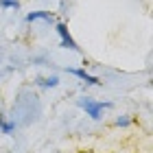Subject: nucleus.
<instances>
[{"label": "nucleus", "instance_id": "nucleus-1", "mask_svg": "<svg viewBox=\"0 0 153 153\" xmlns=\"http://www.w3.org/2000/svg\"><path fill=\"white\" fill-rule=\"evenodd\" d=\"M79 107L85 109V114H88L90 118L99 120L101 114H103V109L109 107V103H99V101H92V99H81V101H79Z\"/></svg>", "mask_w": 153, "mask_h": 153}, {"label": "nucleus", "instance_id": "nucleus-2", "mask_svg": "<svg viewBox=\"0 0 153 153\" xmlns=\"http://www.w3.org/2000/svg\"><path fill=\"white\" fill-rule=\"evenodd\" d=\"M57 33H59V37H61V46L64 48H70V51H79V46H76V42L70 37V33H68L66 29V24H57Z\"/></svg>", "mask_w": 153, "mask_h": 153}, {"label": "nucleus", "instance_id": "nucleus-3", "mask_svg": "<svg viewBox=\"0 0 153 153\" xmlns=\"http://www.w3.org/2000/svg\"><path fill=\"white\" fill-rule=\"evenodd\" d=\"M68 72L70 74H74V76H79V79H83L85 83H92V85H99V79H96V76H92V74H88L85 70H79V68H68Z\"/></svg>", "mask_w": 153, "mask_h": 153}, {"label": "nucleus", "instance_id": "nucleus-4", "mask_svg": "<svg viewBox=\"0 0 153 153\" xmlns=\"http://www.w3.org/2000/svg\"><path fill=\"white\" fill-rule=\"evenodd\" d=\"M35 20H48V22H53V16H51V11H33L26 16V22H35Z\"/></svg>", "mask_w": 153, "mask_h": 153}, {"label": "nucleus", "instance_id": "nucleus-5", "mask_svg": "<svg viewBox=\"0 0 153 153\" xmlns=\"http://www.w3.org/2000/svg\"><path fill=\"white\" fill-rule=\"evenodd\" d=\"M37 83L44 85V88H55L59 83V79H57V76H46V79H37Z\"/></svg>", "mask_w": 153, "mask_h": 153}, {"label": "nucleus", "instance_id": "nucleus-6", "mask_svg": "<svg viewBox=\"0 0 153 153\" xmlns=\"http://www.w3.org/2000/svg\"><path fill=\"white\" fill-rule=\"evenodd\" d=\"M0 129H2V134H11V131L16 129V125H13L11 120H4V118L0 116Z\"/></svg>", "mask_w": 153, "mask_h": 153}, {"label": "nucleus", "instance_id": "nucleus-7", "mask_svg": "<svg viewBox=\"0 0 153 153\" xmlns=\"http://www.w3.org/2000/svg\"><path fill=\"white\" fill-rule=\"evenodd\" d=\"M0 7H2V9H18L20 0H0Z\"/></svg>", "mask_w": 153, "mask_h": 153}, {"label": "nucleus", "instance_id": "nucleus-8", "mask_svg": "<svg viewBox=\"0 0 153 153\" xmlns=\"http://www.w3.org/2000/svg\"><path fill=\"white\" fill-rule=\"evenodd\" d=\"M116 125H118V127H127V125H129V118H118Z\"/></svg>", "mask_w": 153, "mask_h": 153}]
</instances>
